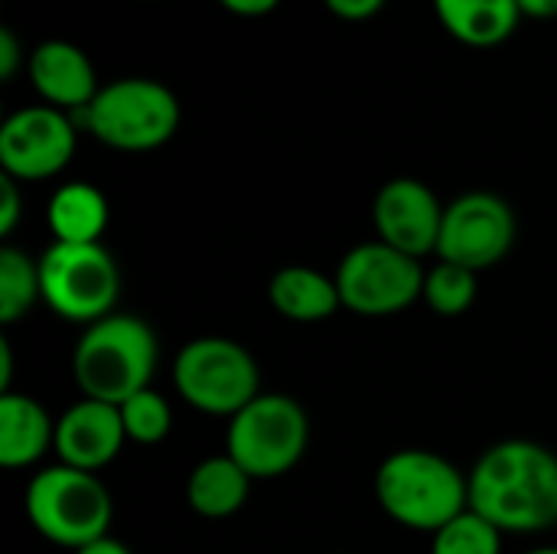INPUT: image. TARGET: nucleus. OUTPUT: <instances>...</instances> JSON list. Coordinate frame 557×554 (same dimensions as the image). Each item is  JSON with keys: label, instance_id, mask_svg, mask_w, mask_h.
<instances>
[{"label": "nucleus", "instance_id": "24", "mask_svg": "<svg viewBox=\"0 0 557 554\" xmlns=\"http://www.w3.org/2000/svg\"><path fill=\"white\" fill-rule=\"evenodd\" d=\"M23 216V196H20V183L7 173H0V235H13L16 222Z\"/></svg>", "mask_w": 557, "mask_h": 554}, {"label": "nucleus", "instance_id": "22", "mask_svg": "<svg viewBox=\"0 0 557 554\" xmlns=\"http://www.w3.org/2000/svg\"><path fill=\"white\" fill-rule=\"evenodd\" d=\"M431 554H503V532L467 509L431 535Z\"/></svg>", "mask_w": 557, "mask_h": 554}, {"label": "nucleus", "instance_id": "14", "mask_svg": "<svg viewBox=\"0 0 557 554\" xmlns=\"http://www.w3.org/2000/svg\"><path fill=\"white\" fill-rule=\"evenodd\" d=\"M26 75L42 98V104L59 108L65 114H75L95 101L98 78L91 69V59L65 39H46L39 42L26 59Z\"/></svg>", "mask_w": 557, "mask_h": 554}, {"label": "nucleus", "instance_id": "9", "mask_svg": "<svg viewBox=\"0 0 557 554\" xmlns=\"http://www.w3.org/2000/svg\"><path fill=\"white\" fill-rule=\"evenodd\" d=\"M333 278L343 307L359 317H395L424 297L421 261L379 238L349 248Z\"/></svg>", "mask_w": 557, "mask_h": 554}, {"label": "nucleus", "instance_id": "28", "mask_svg": "<svg viewBox=\"0 0 557 554\" xmlns=\"http://www.w3.org/2000/svg\"><path fill=\"white\" fill-rule=\"evenodd\" d=\"M529 20H557V0H516Z\"/></svg>", "mask_w": 557, "mask_h": 554}, {"label": "nucleus", "instance_id": "25", "mask_svg": "<svg viewBox=\"0 0 557 554\" xmlns=\"http://www.w3.org/2000/svg\"><path fill=\"white\" fill-rule=\"evenodd\" d=\"M326 3V10L333 13V16H339V20H346V23H366V20H372L388 0H323Z\"/></svg>", "mask_w": 557, "mask_h": 554}, {"label": "nucleus", "instance_id": "31", "mask_svg": "<svg viewBox=\"0 0 557 554\" xmlns=\"http://www.w3.org/2000/svg\"><path fill=\"white\" fill-rule=\"evenodd\" d=\"M525 554H557V549H535V552H525Z\"/></svg>", "mask_w": 557, "mask_h": 554}, {"label": "nucleus", "instance_id": "26", "mask_svg": "<svg viewBox=\"0 0 557 554\" xmlns=\"http://www.w3.org/2000/svg\"><path fill=\"white\" fill-rule=\"evenodd\" d=\"M20 59H23V52H20L16 33L10 26H0V78L3 82H10L20 72Z\"/></svg>", "mask_w": 557, "mask_h": 554}, {"label": "nucleus", "instance_id": "23", "mask_svg": "<svg viewBox=\"0 0 557 554\" xmlns=\"http://www.w3.org/2000/svg\"><path fill=\"white\" fill-rule=\"evenodd\" d=\"M117 411H121L127 441L144 444V447L160 444L170 434V428H173L170 402L160 392H153V389H144L137 395H131L124 405H117Z\"/></svg>", "mask_w": 557, "mask_h": 554}, {"label": "nucleus", "instance_id": "16", "mask_svg": "<svg viewBox=\"0 0 557 554\" xmlns=\"http://www.w3.org/2000/svg\"><path fill=\"white\" fill-rule=\"evenodd\" d=\"M441 26L470 49L503 46L522 23L516 0H434Z\"/></svg>", "mask_w": 557, "mask_h": 554}, {"label": "nucleus", "instance_id": "18", "mask_svg": "<svg viewBox=\"0 0 557 554\" xmlns=\"http://www.w3.org/2000/svg\"><path fill=\"white\" fill-rule=\"evenodd\" d=\"M251 483L255 480L228 454L206 457L186 480V503L202 519H228L248 503Z\"/></svg>", "mask_w": 557, "mask_h": 554}, {"label": "nucleus", "instance_id": "5", "mask_svg": "<svg viewBox=\"0 0 557 554\" xmlns=\"http://www.w3.org/2000/svg\"><path fill=\"white\" fill-rule=\"evenodd\" d=\"M26 516L29 526L46 542L78 552L88 542L108 535V526L114 519V503L108 487L98 480V473L55 464L29 480Z\"/></svg>", "mask_w": 557, "mask_h": 554}, {"label": "nucleus", "instance_id": "13", "mask_svg": "<svg viewBox=\"0 0 557 554\" xmlns=\"http://www.w3.org/2000/svg\"><path fill=\"white\" fill-rule=\"evenodd\" d=\"M124 441L127 434L117 405L78 398L55 418V454L65 467L98 473L121 454Z\"/></svg>", "mask_w": 557, "mask_h": 554}, {"label": "nucleus", "instance_id": "4", "mask_svg": "<svg viewBox=\"0 0 557 554\" xmlns=\"http://www.w3.org/2000/svg\"><path fill=\"white\" fill-rule=\"evenodd\" d=\"M176 95L153 78H117L108 82L95 101L72 114V121L121 153H147L163 147L180 127Z\"/></svg>", "mask_w": 557, "mask_h": 554}, {"label": "nucleus", "instance_id": "1", "mask_svg": "<svg viewBox=\"0 0 557 554\" xmlns=\"http://www.w3.org/2000/svg\"><path fill=\"white\" fill-rule=\"evenodd\" d=\"M470 509L503 535L557 526V454L525 438L493 444L470 470Z\"/></svg>", "mask_w": 557, "mask_h": 554}, {"label": "nucleus", "instance_id": "3", "mask_svg": "<svg viewBox=\"0 0 557 554\" xmlns=\"http://www.w3.org/2000/svg\"><path fill=\"white\" fill-rule=\"evenodd\" d=\"M160 346L150 323L134 313H111L91 327L75 343L72 379L82 398L124 405L131 395L150 389L157 372Z\"/></svg>", "mask_w": 557, "mask_h": 554}, {"label": "nucleus", "instance_id": "12", "mask_svg": "<svg viewBox=\"0 0 557 554\" xmlns=\"http://www.w3.org/2000/svg\"><path fill=\"white\" fill-rule=\"evenodd\" d=\"M444 209L434 189L414 176H398L388 180L372 202V222L379 242L392 245L401 255L424 258L437 255L441 242V225H444Z\"/></svg>", "mask_w": 557, "mask_h": 554}, {"label": "nucleus", "instance_id": "19", "mask_svg": "<svg viewBox=\"0 0 557 554\" xmlns=\"http://www.w3.org/2000/svg\"><path fill=\"white\" fill-rule=\"evenodd\" d=\"M46 222L55 242L95 245L108 229V199L91 183H65L52 193Z\"/></svg>", "mask_w": 557, "mask_h": 554}, {"label": "nucleus", "instance_id": "10", "mask_svg": "<svg viewBox=\"0 0 557 554\" xmlns=\"http://www.w3.org/2000/svg\"><path fill=\"white\" fill-rule=\"evenodd\" d=\"M519 235V222L512 206L486 189H473L447 202L441 242H437V261H450L470 271H486L499 264Z\"/></svg>", "mask_w": 557, "mask_h": 554}, {"label": "nucleus", "instance_id": "2", "mask_svg": "<svg viewBox=\"0 0 557 554\" xmlns=\"http://www.w3.org/2000/svg\"><path fill=\"white\" fill-rule=\"evenodd\" d=\"M375 500L392 522L434 535L470 509V477L434 451L405 447L375 470Z\"/></svg>", "mask_w": 557, "mask_h": 554}, {"label": "nucleus", "instance_id": "8", "mask_svg": "<svg viewBox=\"0 0 557 554\" xmlns=\"http://www.w3.org/2000/svg\"><path fill=\"white\" fill-rule=\"evenodd\" d=\"M39 287H42V304L52 307L55 317L91 327L114 313L121 271L114 264V255L101 242L95 245L52 242L39 258Z\"/></svg>", "mask_w": 557, "mask_h": 554}, {"label": "nucleus", "instance_id": "7", "mask_svg": "<svg viewBox=\"0 0 557 554\" xmlns=\"http://www.w3.org/2000/svg\"><path fill=\"white\" fill-rule=\"evenodd\" d=\"M173 385L196 411L235 418L261 395V366L238 340L196 336L173 359Z\"/></svg>", "mask_w": 557, "mask_h": 554}, {"label": "nucleus", "instance_id": "17", "mask_svg": "<svg viewBox=\"0 0 557 554\" xmlns=\"http://www.w3.org/2000/svg\"><path fill=\"white\" fill-rule=\"evenodd\" d=\"M268 300L290 323H323L343 307L336 278H326L307 264L281 268L268 284Z\"/></svg>", "mask_w": 557, "mask_h": 554}, {"label": "nucleus", "instance_id": "21", "mask_svg": "<svg viewBox=\"0 0 557 554\" xmlns=\"http://www.w3.org/2000/svg\"><path fill=\"white\" fill-rule=\"evenodd\" d=\"M476 271L450 264V261H437L431 271H424V304L437 313V317H460L473 307L476 300Z\"/></svg>", "mask_w": 557, "mask_h": 554}, {"label": "nucleus", "instance_id": "30", "mask_svg": "<svg viewBox=\"0 0 557 554\" xmlns=\"http://www.w3.org/2000/svg\"><path fill=\"white\" fill-rule=\"evenodd\" d=\"M10 376H13V353H10V343L0 340V395L10 392Z\"/></svg>", "mask_w": 557, "mask_h": 554}, {"label": "nucleus", "instance_id": "29", "mask_svg": "<svg viewBox=\"0 0 557 554\" xmlns=\"http://www.w3.org/2000/svg\"><path fill=\"white\" fill-rule=\"evenodd\" d=\"M75 554H131V549H127L124 542H117V539L104 535V539H95V542H88L85 549H78Z\"/></svg>", "mask_w": 557, "mask_h": 554}, {"label": "nucleus", "instance_id": "20", "mask_svg": "<svg viewBox=\"0 0 557 554\" xmlns=\"http://www.w3.org/2000/svg\"><path fill=\"white\" fill-rule=\"evenodd\" d=\"M36 300H42L39 287V261H33L26 251L3 245L0 248V323L23 320Z\"/></svg>", "mask_w": 557, "mask_h": 554}, {"label": "nucleus", "instance_id": "15", "mask_svg": "<svg viewBox=\"0 0 557 554\" xmlns=\"http://www.w3.org/2000/svg\"><path fill=\"white\" fill-rule=\"evenodd\" d=\"M55 447V421L49 411L20 392L0 395V467L23 470Z\"/></svg>", "mask_w": 557, "mask_h": 554}, {"label": "nucleus", "instance_id": "11", "mask_svg": "<svg viewBox=\"0 0 557 554\" xmlns=\"http://www.w3.org/2000/svg\"><path fill=\"white\" fill-rule=\"evenodd\" d=\"M75 137L72 114L49 104L20 108L0 124V167L16 183L49 180L75 157Z\"/></svg>", "mask_w": 557, "mask_h": 554}, {"label": "nucleus", "instance_id": "27", "mask_svg": "<svg viewBox=\"0 0 557 554\" xmlns=\"http://www.w3.org/2000/svg\"><path fill=\"white\" fill-rule=\"evenodd\" d=\"M219 3L235 16H268L271 10H277L281 0H219Z\"/></svg>", "mask_w": 557, "mask_h": 554}, {"label": "nucleus", "instance_id": "6", "mask_svg": "<svg viewBox=\"0 0 557 554\" xmlns=\"http://www.w3.org/2000/svg\"><path fill=\"white\" fill-rule=\"evenodd\" d=\"M310 444V418L304 405L281 392H261L235 418H228L225 454L251 480H277L290 473Z\"/></svg>", "mask_w": 557, "mask_h": 554}]
</instances>
